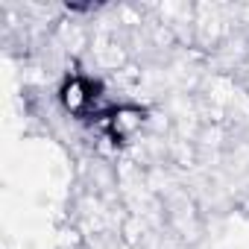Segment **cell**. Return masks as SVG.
I'll use <instances>...</instances> for the list:
<instances>
[{
  "mask_svg": "<svg viewBox=\"0 0 249 249\" xmlns=\"http://www.w3.org/2000/svg\"><path fill=\"white\" fill-rule=\"evenodd\" d=\"M97 91H100V88H97L91 79H85V76H71V79L62 85V106H65L71 114H88V111L97 106V100H100Z\"/></svg>",
  "mask_w": 249,
  "mask_h": 249,
  "instance_id": "obj_2",
  "label": "cell"
},
{
  "mask_svg": "<svg viewBox=\"0 0 249 249\" xmlns=\"http://www.w3.org/2000/svg\"><path fill=\"white\" fill-rule=\"evenodd\" d=\"M144 108H135V106H120V108H111L106 117H103V126L108 132L111 141H129L141 126H144Z\"/></svg>",
  "mask_w": 249,
  "mask_h": 249,
  "instance_id": "obj_1",
  "label": "cell"
}]
</instances>
